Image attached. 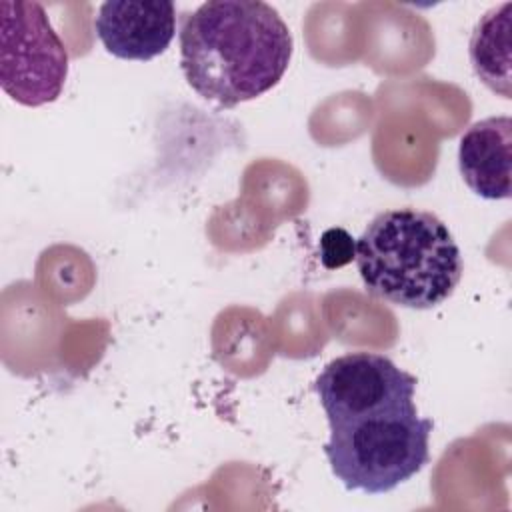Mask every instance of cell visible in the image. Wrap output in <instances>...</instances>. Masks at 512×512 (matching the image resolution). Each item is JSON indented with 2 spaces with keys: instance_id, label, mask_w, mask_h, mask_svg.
<instances>
[{
  "instance_id": "obj_1",
  "label": "cell",
  "mask_w": 512,
  "mask_h": 512,
  "mask_svg": "<svg viewBox=\"0 0 512 512\" xmlns=\"http://www.w3.org/2000/svg\"><path fill=\"white\" fill-rule=\"evenodd\" d=\"M292 34L260 0H208L186 16L180 66L186 82L224 108L272 90L288 70Z\"/></svg>"
},
{
  "instance_id": "obj_2",
  "label": "cell",
  "mask_w": 512,
  "mask_h": 512,
  "mask_svg": "<svg viewBox=\"0 0 512 512\" xmlns=\"http://www.w3.org/2000/svg\"><path fill=\"white\" fill-rule=\"evenodd\" d=\"M354 260L372 296L414 310H428L448 300L464 270L448 226L416 208L374 216L356 240Z\"/></svg>"
},
{
  "instance_id": "obj_3",
  "label": "cell",
  "mask_w": 512,
  "mask_h": 512,
  "mask_svg": "<svg viewBox=\"0 0 512 512\" xmlns=\"http://www.w3.org/2000/svg\"><path fill=\"white\" fill-rule=\"evenodd\" d=\"M434 424L416 406L330 424L324 454L348 490L384 494L418 474L430 460Z\"/></svg>"
},
{
  "instance_id": "obj_4",
  "label": "cell",
  "mask_w": 512,
  "mask_h": 512,
  "mask_svg": "<svg viewBox=\"0 0 512 512\" xmlns=\"http://www.w3.org/2000/svg\"><path fill=\"white\" fill-rule=\"evenodd\" d=\"M0 84L24 106L54 102L68 76V52L38 2L0 4Z\"/></svg>"
},
{
  "instance_id": "obj_5",
  "label": "cell",
  "mask_w": 512,
  "mask_h": 512,
  "mask_svg": "<svg viewBox=\"0 0 512 512\" xmlns=\"http://www.w3.org/2000/svg\"><path fill=\"white\" fill-rule=\"evenodd\" d=\"M314 390L328 424L416 406V378L388 356L374 352H348L334 358L316 378Z\"/></svg>"
},
{
  "instance_id": "obj_6",
  "label": "cell",
  "mask_w": 512,
  "mask_h": 512,
  "mask_svg": "<svg viewBox=\"0 0 512 512\" xmlns=\"http://www.w3.org/2000/svg\"><path fill=\"white\" fill-rule=\"evenodd\" d=\"M104 48L122 60H152L176 34V6L166 0H108L94 20Z\"/></svg>"
},
{
  "instance_id": "obj_7",
  "label": "cell",
  "mask_w": 512,
  "mask_h": 512,
  "mask_svg": "<svg viewBox=\"0 0 512 512\" xmlns=\"http://www.w3.org/2000/svg\"><path fill=\"white\" fill-rule=\"evenodd\" d=\"M458 168L466 186L486 200L512 192V120L492 116L474 122L460 138Z\"/></svg>"
},
{
  "instance_id": "obj_8",
  "label": "cell",
  "mask_w": 512,
  "mask_h": 512,
  "mask_svg": "<svg viewBox=\"0 0 512 512\" xmlns=\"http://www.w3.org/2000/svg\"><path fill=\"white\" fill-rule=\"evenodd\" d=\"M510 10L512 2L488 10L470 38V62L476 76L504 98H510Z\"/></svg>"
},
{
  "instance_id": "obj_9",
  "label": "cell",
  "mask_w": 512,
  "mask_h": 512,
  "mask_svg": "<svg viewBox=\"0 0 512 512\" xmlns=\"http://www.w3.org/2000/svg\"><path fill=\"white\" fill-rule=\"evenodd\" d=\"M318 254L324 268H342L356 258V240L344 228H328L320 236Z\"/></svg>"
}]
</instances>
